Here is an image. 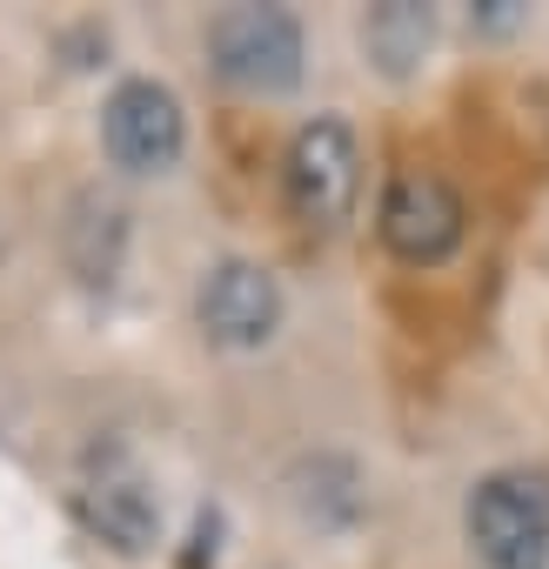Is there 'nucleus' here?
Here are the masks:
<instances>
[{
	"instance_id": "f257e3e1",
	"label": "nucleus",
	"mask_w": 549,
	"mask_h": 569,
	"mask_svg": "<svg viewBox=\"0 0 549 569\" xmlns=\"http://www.w3.org/2000/svg\"><path fill=\"white\" fill-rule=\"evenodd\" d=\"M462 529L489 569H549V476L542 469L482 476L469 489Z\"/></svg>"
},
{
	"instance_id": "f03ea898",
	"label": "nucleus",
	"mask_w": 549,
	"mask_h": 569,
	"mask_svg": "<svg viewBox=\"0 0 549 569\" xmlns=\"http://www.w3.org/2000/svg\"><path fill=\"white\" fill-rule=\"evenodd\" d=\"M208 54L228 88L289 94L302 81V21L289 8H221L208 21Z\"/></svg>"
},
{
	"instance_id": "7ed1b4c3",
	"label": "nucleus",
	"mask_w": 549,
	"mask_h": 569,
	"mask_svg": "<svg viewBox=\"0 0 549 569\" xmlns=\"http://www.w3.org/2000/svg\"><path fill=\"white\" fill-rule=\"evenodd\" d=\"M356 194H362V154H356L349 121H336V114L309 121V128L289 141V208H296L316 234H329V228L349 221Z\"/></svg>"
},
{
	"instance_id": "20e7f679",
	"label": "nucleus",
	"mask_w": 549,
	"mask_h": 569,
	"mask_svg": "<svg viewBox=\"0 0 549 569\" xmlns=\"http://www.w3.org/2000/svg\"><path fill=\"white\" fill-rule=\"evenodd\" d=\"M101 141H108V161L128 168V174H168L188 148V121H181V101L174 88L134 74L108 94L101 108Z\"/></svg>"
},
{
	"instance_id": "39448f33",
	"label": "nucleus",
	"mask_w": 549,
	"mask_h": 569,
	"mask_svg": "<svg viewBox=\"0 0 549 569\" xmlns=\"http://www.w3.org/2000/svg\"><path fill=\"white\" fill-rule=\"evenodd\" d=\"M382 241L402 261H416V268L449 261L456 241H462V201H456V188L442 174H429V168H402L389 181V194H382Z\"/></svg>"
},
{
	"instance_id": "423d86ee",
	"label": "nucleus",
	"mask_w": 549,
	"mask_h": 569,
	"mask_svg": "<svg viewBox=\"0 0 549 569\" xmlns=\"http://www.w3.org/2000/svg\"><path fill=\"white\" fill-rule=\"evenodd\" d=\"M194 316L208 329V342L221 349H261L274 329H282V289L261 261H214L201 274Z\"/></svg>"
},
{
	"instance_id": "0eeeda50",
	"label": "nucleus",
	"mask_w": 549,
	"mask_h": 569,
	"mask_svg": "<svg viewBox=\"0 0 549 569\" xmlns=\"http://www.w3.org/2000/svg\"><path fill=\"white\" fill-rule=\"evenodd\" d=\"M81 516L128 556H141L161 529V496L141 476V462L128 449H94L88 476H81Z\"/></svg>"
},
{
	"instance_id": "6e6552de",
	"label": "nucleus",
	"mask_w": 549,
	"mask_h": 569,
	"mask_svg": "<svg viewBox=\"0 0 549 569\" xmlns=\"http://www.w3.org/2000/svg\"><path fill=\"white\" fill-rule=\"evenodd\" d=\"M362 41H369V54H376L389 74H402V68H416V61H422V48H429V14H422V8H409V0H389V8H376V14H369Z\"/></svg>"
}]
</instances>
